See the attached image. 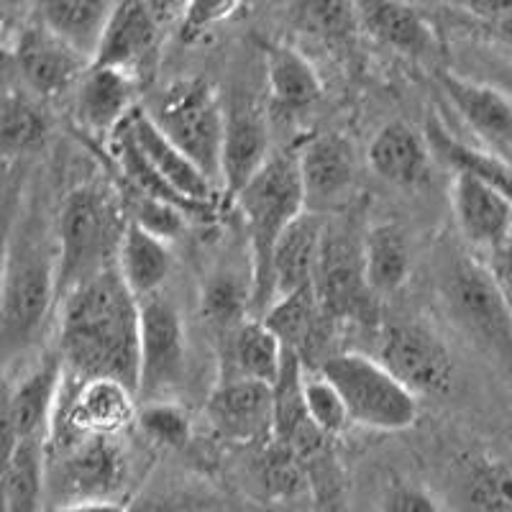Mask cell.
Here are the masks:
<instances>
[{"label":"cell","mask_w":512,"mask_h":512,"mask_svg":"<svg viewBox=\"0 0 512 512\" xmlns=\"http://www.w3.org/2000/svg\"><path fill=\"white\" fill-rule=\"evenodd\" d=\"M57 354L75 379L139 384V300L118 267L98 274L59 300Z\"/></svg>","instance_id":"6da1fadb"},{"label":"cell","mask_w":512,"mask_h":512,"mask_svg":"<svg viewBox=\"0 0 512 512\" xmlns=\"http://www.w3.org/2000/svg\"><path fill=\"white\" fill-rule=\"evenodd\" d=\"M59 308L57 241L39 203L21 205L0 287V372L6 374L44 341Z\"/></svg>","instance_id":"7a4b0ae2"},{"label":"cell","mask_w":512,"mask_h":512,"mask_svg":"<svg viewBox=\"0 0 512 512\" xmlns=\"http://www.w3.org/2000/svg\"><path fill=\"white\" fill-rule=\"evenodd\" d=\"M126 228V205L113 187L85 182L67 192L54 223L59 300L116 267Z\"/></svg>","instance_id":"3957f363"},{"label":"cell","mask_w":512,"mask_h":512,"mask_svg":"<svg viewBox=\"0 0 512 512\" xmlns=\"http://www.w3.org/2000/svg\"><path fill=\"white\" fill-rule=\"evenodd\" d=\"M438 295L456 331L512 377V305L495 272L474 254L451 251L438 269Z\"/></svg>","instance_id":"277c9868"},{"label":"cell","mask_w":512,"mask_h":512,"mask_svg":"<svg viewBox=\"0 0 512 512\" xmlns=\"http://www.w3.org/2000/svg\"><path fill=\"white\" fill-rule=\"evenodd\" d=\"M246 223L251 246V287H254V318H262L272 305L269 269L274 246L282 233L305 213L303 182L297 169V152H277L269 157L244 190L233 198Z\"/></svg>","instance_id":"5b68a950"},{"label":"cell","mask_w":512,"mask_h":512,"mask_svg":"<svg viewBox=\"0 0 512 512\" xmlns=\"http://www.w3.org/2000/svg\"><path fill=\"white\" fill-rule=\"evenodd\" d=\"M144 111L213 185H221L226 108L208 80L187 77L169 82L154 95L152 103L144 105Z\"/></svg>","instance_id":"8992f818"},{"label":"cell","mask_w":512,"mask_h":512,"mask_svg":"<svg viewBox=\"0 0 512 512\" xmlns=\"http://www.w3.org/2000/svg\"><path fill=\"white\" fill-rule=\"evenodd\" d=\"M318 374L344 397L351 425L369 431H408L418 420V397L397 382L374 356L361 351H338L320 361Z\"/></svg>","instance_id":"52a82bcc"},{"label":"cell","mask_w":512,"mask_h":512,"mask_svg":"<svg viewBox=\"0 0 512 512\" xmlns=\"http://www.w3.org/2000/svg\"><path fill=\"white\" fill-rule=\"evenodd\" d=\"M131 461L121 438L47 443V507L123 502Z\"/></svg>","instance_id":"ba28073f"},{"label":"cell","mask_w":512,"mask_h":512,"mask_svg":"<svg viewBox=\"0 0 512 512\" xmlns=\"http://www.w3.org/2000/svg\"><path fill=\"white\" fill-rule=\"evenodd\" d=\"M313 290L320 313L331 323L372 326L377 320V295L369 290L364 274L361 241H354L346 231H333L326 226L315 264Z\"/></svg>","instance_id":"9c48e42d"},{"label":"cell","mask_w":512,"mask_h":512,"mask_svg":"<svg viewBox=\"0 0 512 512\" xmlns=\"http://www.w3.org/2000/svg\"><path fill=\"white\" fill-rule=\"evenodd\" d=\"M187 336L180 310L159 295L139 300V384L136 400H172L185 382Z\"/></svg>","instance_id":"30bf717a"},{"label":"cell","mask_w":512,"mask_h":512,"mask_svg":"<svg viewBox=\"0 0 512 512\" xmlns=\"http://www.w3.org/2000/svg\"><path fill=\"white\" fill-rule=\"evenodd\" d=\"M134 390L116 379H75L67 374L52 436L47 443L77 438H121L136 423Z\"/></svg>","instance_id":"8fae6325"},{"label":"cell","mask_w":512,"mask_h":512,"mask_svg":"<svg viewBox=\"0 0 512 512\" xmlns=\"http://www.w3.org/2000/svg\"><path fill=\"white\" fill-rule=\"evenodd\" d=\"M374 359L415 397L443 395L454 382V356L446 341L420 320H395L382 326Z\"/></svg>","instance_id":"7c38bea8"},{"label":"cell","mask_w":512,"mask_h":512,"mask_svg":"<svg viewBox=\"0 0 512 512\" xmlns=\"http://www.w3.org/2000/svg\"><path fill=\"white\" fill-rule=\"evenodd\" d=\"M11 52L26 93L39 98L41 103H52L75 93L77 82L90 70V59L67 47L36 18L21 26Z\"/></svg>","instance_id":"4fadbf2b"},{"label":"cell","mask_w":512,"mask_h":512,"mask_svg":"<svg viewBox=\"0 0 512 512\" xmlns=\"http://www.w3.org/2000/svg\"><path fill=\"white\" fill-rule=\"evenodd\" d=\"M180 6L167 3H113L111 21L95 54V67H111L139 80L141 72L154 62L164 24Z\"/></svg>","instance_id":"5bb4252c"},{"label":"cell","mask_w":512,"mask_h":512,"mask_svg":"<svg viewBox=\"0 0 512 512\" xmlns=\"http://www.w3.org/2000/svg\"><path fill=\"white\" fill-rule=\"evenodd\" d=\"M297 169L303 182L305 210L323 216L346 208L356 190V152L351 141L341 134L313 136L297 149Z\"/></svg>","instance_id":"9a60e30c"},{"label":"cell","mask_w":512,"mask_h":512,"mask_svg":"<svg viewBox=\"0 0 512 512\" xmlns=\"http://www.w3.org/2000/svg\"><path fill=\"white\" fill-rule=\"evenodd\" d=\"M64 379L67 369L57 349L39 356L16 382L8 379V413L18 441H49Z\"/></svg>","instance_id":"2e32d148"},{"label":"cell","mask_w":512,"mask_h":512,"mask_svg":"<svg viewBox=\"0 0 512 512\" xmlns=\"http://www.w3.org/2000/svg\"><path fill=\"white\" fill-rule=\"evenodd\" d=\"M210 425L233 443H256L272 438L274 392L254 379L218 377L205 405Z\"/></svg>","instance_id":"e0dca14e"},{"label":"cell","mask_w":512,"mask_h":512,"mask_svg":"<svg viewBox=\"0 0 512 512\" xmlns=\"http://www.w3.org/2000/svg\"><path fill=\"white\" fill-rule=\"evenodd\" d=\"M136 90H139L136 77L121 70H111V67L90 64V70L85 72V77L77 82L75 93L70 95L77 126L105 144L139 108Z\"/></svg>","instance_id":"ac0fdd59"},{"label":"cell","mask_w":512,"mask_h":512,"mask_svg":"<svg viewBox=\"0 0 512 512\" xmlns=\"http://www.w3.org/2000/svg\"><path fill=\"white\" fill-rule=\"evenodd\" d=\"M226 108V128H223L221 152V185L231 200L246 187V182L269 162L272 139L269 121L254 100L236 98Z\"/></svg>","instance_id":"d6986e66"},{"label":"cell","mask_w":512,"mask_h":512,"mask_svg":"<svg viewBox=\"0 0 512 512\" xmlns=\"http://www.w3.org/2000/svg\"><path fill=\"white\" fill-rule=\"evenodd\" d=\"M451 210L459 233L479 251H505L512 241V203L477 177L456 172L451 180Z\"/></svg>","instance_id":"ffe728a7"},{"label":"cell","mask_w":512,"mask_h":512,"mask_svg":"<svg viewBox=\"0 0 512 512\" xmlns=\"http://www.w3.org/2000/svg\"><path fill=\"white\" fill-rule=\"evenodd\" d=\"M126 128L131 141H134L136 152L141 154L146 167L152 169L154 177H159L164 185L172 187L187 203L216 205L218 187L154 126L149 113L144 111V105H139L128 116Z\"/></svg>","instance_id":"44dd1931"},{"label":"cell","mask_w":512,"mask_h":512,"mask_svg":"<svg viewBox=\"0 0 512 512\" xmlns=\"http://www.w3.org/2000/svg\"><path fill=\"white\" fill-rule=\"evenodd\" d=\"M438 85L479 139L512 149V98L505 90L451 70H438Z\"/></svg>","instance_id":"7402d4cb"},{"label":"cell","mask_w":512,"mask_h":512,"mask_svg":"<svg viewBox=\"0 0 512 512\" xmlns=\"http://www.w3.org/2000/svg\"><path fill=\"white\" fill-rule=\"evenodd\" d=\"M356 13L359 24L392 52L420 62L441 54V34L423 8L408 3H359Z\"/></svg>","instance_id":"603a6c76"},{"label":"cell","mask_w":512,"mask_h":512,"mask_svg":"<svg viewBox=\"0 0 512 512\" xmlns=\"http://www.w3.org/2000/svg\"><path fill=\"white\" fill-rule=\"evenodd\" d=\"M367 159L379 180L397 187H420L431 177L433 152L428 139L405 121H390L379 128Z\"/></svg>","instance_id":"cb8c5ba5"},{"label":"cell","mask_w":512,"mask_h":512,"mask_svg":"<svg viewBox=\"0 0 512 512\" xmlns=\"http://www.w3.org/2000/svg\"><path fill=\"white\" fill-rule=\"evenodd\" d=\"M323 233H326V218L308 213V210L282 233L277 246H274L272 269H269L272 303L277 297L313 287Z\"/></svg>","instance_id":"d4e9b609"},{"label":"cell","mask_w":512,"mask_h":512,"mask_svg":"<svg viewBox=\"0 0 512 512\" xmlns=\"http://www.w3.org/2000/svg\"><path fill=\"white\" fill-rule=\"evenodd\" d=\"M285 364V349L259 318H249L223 338L221 374L231 379H254L274 387Z\"/></svg>","instance_id":"484cf974"},{"label":"cell","mask_w":512,"mask_h":512,"mask_svg":"<svg viewBox=\"0 0 512 512\" xmlns=\"http://www.w3.org/2000/svg\"><path fill=\"white\" fill-rule=\"evenodd\" d=\"M36 21L44 29L52 31L67 47L75 49L93 64L103 41L105 26L111 21L113 3L98 0H57V3H41L34 8Z\"/></svg>","instance_id":"4316f807"},{"label":"cell","mask_w":512,"mask_h":512,"mask_svg":"<svg viewBox=\"0 0 512 512\" xmlns=\"http://www.w3.org/2000/svg\"><path fill=\"white\" fill-rule=\"evenodd\" d=\"M52 136L47 105L26 90L0 98V162H18L41 152Z\"/></svg>","instance_id":"83f0119b"},{"label":"cell","mask_w":512,"mask_h":512,"mask_svg":"<svg viewBox=\"0 0 512 512\" xmlns=\"http://www.w3.org/2000/svg\"><path fill=\"white\" fill-rule=\"evenodd\" d=\"M259 320L277 336L282 349L300 356V361H305V354L310 349L320 346L326 326H333L331 320L320 313L313 287L277 297Z\"/></svg>","instance_id":"f1b7e54d"},{"label":"cell","mask_w":512,"mask_h":512,"mask_svg":"<svg viewBox=\"0 0 512 512\" xmlns=\"http://www.w3.org/2000/svg\"><path fill=\"white\" fill-rule=\"evenodd\" d=\"M361 256L369 290L377 297L395 295L410 280L413 251L408 236L397 223H374L361 239Z\"/></svg>","instance_id":"f546056e"},{"label":"cell","mask_w":512,"mask_h":512,"mask_svg":"<svg viewBox=\"0 0 512 512\" xmlns=\"http://www.w3.org/2000/svg\"><path fill=\"white\" fill-rule=\"evenodd\" d=\"M116 267L136 300H146L162 292L172 272V251L167 241L128 221Z\"/></svg>","instance_id":"4dcf8cb0"},{"label":"cell","mask_w":512,"mask_h":512,"mask_svg":"<svg viewBox=\"0 0 512 512\" xmlns=\"http://www.w3.org/2000/svg\"><path fill=\"white\" fill-rule=\"evenodd\" d=\"M267 82L274 111L285 116H297L313 108L323 93V82L313 64L282 44L267 49Z\"/></svg>","instance_id":"1f68e13d"},{"label":"cell","mask_w":512,"mask_h":512,"mask_svg":"<svg viewBox=\"0 0 512 512\" xmlns=\"http://www.w3.org/2000/svg\"><path fill=\"white\" fill-rule=\"evenodd\" d=\"M425 139H428L431 152L454 169V175L456 172H464V175L477 177L479 182L502 192V195L512 203V167L505 159L487 152V149H477V146L464 144V141L456 139V136L451 134L441 121H436V118L428 123Z\"/></svg>","instance_id":"d6a6232c"},{"label":"cell","mask_w":512,"mask_h":512,"mask_svg":"<svg viewBox=\"0 0 512 512\" xmlns=\"http://www.w3.org/2000/svg\"><path fill=\"white\" fill-rule=\"evenodd\" d=\"M0 512H47V443L18 441L3 479Z\"/></svg>","instance_id":"836d02e7"},{"label":"cell","mask_w":512,"mask_h":512,"mask_svg":"<svg viewBox=\"0 0 512 512\" xmlns=\"http://www.w3.org/2000/svg\"><path fill=\"white\" fill-rule=\"evenodd\" d=\"M254 287L251 277H241L228 269H218L203 282L200 290V315L221 338L231 336L246 320L254 318Z\"/></svg>","instance_id":"e575fe53"},{"label":"cell","mask_w":512,"mask_h":512,"mask_svg":"<svg viewBox=\"0 0 512 512\" xmlns=\"http://www.w3.org/2000/svg\"><path fill=\"white\" fill-rule=\"evenodd\" d=\"M459 502L464 512H512V466L492 456H472L459 472Z\"/></svg>","instance_id":"d590c367"},{"label":"cell","mask_w":512,"mask_h":512,"mask_svg":"<svg viewBox=\"0 0 512 512\" xmlns=\"http://www.w3.org/2000/svg\"><path fill=\"white\" fill-rule=\"evenodd\" d=\"M136 425L154 446L164 448V451H182L192 436L190 415L175 400L141 402Z\"/></svg>","instance_id":"8d00e7d4"},{"label":"cell","mask_w":512,"mask_h":512,"mask_svg":"<svg viewBox=\"0 0 512 512\" xmlns=\"http://www.w3.org/2000/svg\"><path fill=\"white\" fill-rule=\"evenodd\" d=\"M446 13L454 24L512 52V3H464L446 6Z\"/></svg>","instance_id":"74e56055"},{"label":"cell","mask_w":512,"mask_h":512,"mask_svg":"<svg viewBox=\"0 0 512 512\" xmlns=\"http://www.w3.org/2000/svg\"><path fill=\"white\" fill-rule=\"evenodd\" d=\"M305 408L310 420L326 438H336L351 425L344 397L323 374H305Z\"/></svg>","instance_id":"f35d334b"},{"label":"cell","mask_w":512,"mask_h":512,"mask_svg":"<svg viewBox=\"0 0 512 512\" xmlns=\"http://www.w3.org/2000/svg\"><path fill=\"white\" fill-rule=\"evenodd\" d=\"M308 461H303L290 448L272 443V451L262 461L264 487L272 495H297L308 482Z\"/></svg>","instance_id":"ab89813d"},{"label":"cell","mask_w":512,"mask_h":512,"mask_svg":"<svg viewBox=\"0 0 512 512\" xmlns=\"http://www.w3.org/2000/svg\"><path fill=\"white\" fill-rule=\"evenodd\" d=\"M303 18L328 39H344L359 24L356 6H349V3H308L303 6Z\"/></svg>","instance_id":"60d3db41"},{"label":"cell","mask_w":512,"mask_h":512,"mask_svg":"<svg viewBox=\"0 0 512 512\" xmlns=\"http://www.w3.org/2000/svg\"><path fill=\"white\" fill-rule=\"evenodd\" d=\"M236 3H195V6L182 8L180 21V36L190 44L192 39L203 36L210 26L221 24L223 18L233 16L236 13Z\"/></svg>","instance_id":"b9f144b4"},{"label":"cell","mask_w":512,"mask_h":512,"mask_svg":"<svg viewBox=\"0 0 512 512\" xmlns=\"http://www.w3.org/2000/svg\"><path fill=\"white\" fill-rule=\"evenodd\" d=\"M379 512H441L428 489L413 482H395L382 495Z\"/></svg>","instance_id":"7bdbcfd3"},{"label":"cell","mask_w":512,"mask_h":512,"mask_svg":"<svg viewBox=\"0 0 512 512\" xmlns=\"http://www.w3.org/2000/svg\"><path fill=\"white\" fill-rule=\"evenodd\" d=\"M21 205H24V185H21V180H11L8 187L0 190V287H3V277H6L13 226H16Z\"/></svg>","instance_id":"ee69618b"},{"label":"cell","mask_w":512,"mask_h":512,"mask_svg":"<svg viewBox=\"0 0 512 512\" xmlns=\"http://www.w3.org/2000/svg\"><path fill=\"white\" fill-rule=\"evenodd\" d=\"M123 512H187L180 500H167V497H139Z\"/></svg>","instance_id":"f6af8a7d"},{"label":"cell","mask_w":512,"mask_h":512,"mask_svg":"<svg viewBox=\"0 0 512 512\" xmlns=\"http://www.w3.org/2000/svg\"><path fill=\"white\" fill-rule=\"evenodd\" d=\"M126 502H82V505L47 507V512H123Z\"/></svg>","instance_id":"bcb514c9"},{"label":"cell","mask_w":512,"mask_h":512,"mask_svg":"<svg viewBox=\"0 0 512 512\" xmlns=\"http://www.w3.org/2000/svg\"><path fill=\"white\" fill-rule=\"evenodd\" d=\"M487 82H492V85H497L500 90H505L512 98V62L492 64V67H489Z\"/></svg>","instance_id":"7dc6e473"}]
</instances>
